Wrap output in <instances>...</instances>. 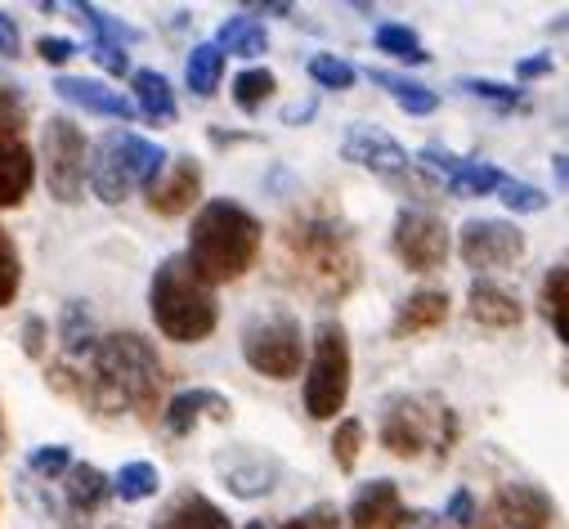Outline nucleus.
Returning <instances> with one entry per match:
<instances>
[{
  "instance_id": "nucleus-31",
  "label": "nucleus",
  "mask_w": 569,
  "mask_h": 529,
  "mask_svg": "<svg viewBox=\"0 0 569 529\" xmlns=\"http://www.w3.org/2000/svg\"><path fill=\"white\" fill-rule=\"evenodd\" d=\"M377 50H386V54L399 59V63H431V54L421 50L417 32L403 28V23H386V28H377Z\"/></svg>"
},
{
  "instance_id": "nucleus-20",
  "label": "nucleus",
  "mask_w": 569,
  "mask_h": 529,
  "mask_svg": "<svg viewBox=\"0 0 569 529\" xmlns=\"http://www.w3.org/2000/svg\"><path fill=\"white\" fill-rule=\"evenodd\" d=\"M445 319H449V297L436 292V288H421V292H412V297L399 301V310L390 319V337L403 341V337H417V332H431Z\"/></svg>"
},
{
  "instance_id": "nucleus-19",
  "label": "nucleus",
  "mask_w": 569,
  "mask_h": 529,
  "mask_svg": "<svg viewBox=\"0 0 569 529\" xmlns=\"http://www.w3.org/2000/svg\"><path fill=\"white\" fill-rule=\"evenodd\" d=\"M54 90H59V99L72 103V108H86V112H99V117H117V121H130V117H134V108H130L126 94H117L112 86L90 81V77H59Z\"/></svg>"
},
{
  "instance_id": "nucleus-41",
  "label": "nucleus",
  "mask_w": 569,
  "mask_h": 529,
  "mask_svg": "<svg viewBox=\"0 0 569 529\" xmlns=\"http://www.w3.org/2000/svg\"><path fill=\"white\" fill-rule=\"evenodd\" d=\"M37 54H41L50 68H63V63L77 54V46H72L68 37H41V41H37Z\"/></svg>"
},
{
  "instance_id": "nucleus-11",
  "label": "nucleus",
  "mask_w": 569,
  "mask_h": 529,
  "mask_svg": "<svg viewBox=\"0 0 569 529\" xmlns=\"http://www.w3.org/2000/svg\"><path fill=\"white\" fill-rule=\"evenodd\" d=\"M449 247H453V238H449L445 220H436L431 211H408V207H403V211L395 216L390 251L399 256L403 270H412V275L440 270V264L449 260Z\"/></svg>"
},
{
  "instance_id": "nucleus-47",
  "label": "nucleus",
  "mask_w": 569,
  "mask_h": 529,
  "mask_svg": "<svg viewBox=\"0 0 569 529\" xmlns=\"http://www.w3.org/2000/svg\"><path fill=\"white\" fill-rule=\"evenodd\" d=\"M0 440H6V422H0Z\"/></svg>"
},
{
  "instance_id": "nucleus-2",
  "label": "nucleus",
  "mask_w": 569,
  "mask_h": 529,
  "mask_svg": "<svg viewBox=\"0 0 569 529\" xmlns=\"http://www.w3.org/2000/svg\"><path fill=\"white\" fill-rule=\"evenodd\" d=\"M282 279L315 301H341L359 283V251L350 229L328 211H301L278 229Z\"/></svg>"
},
{
  "instance_id": "nucleus-27",
  "label": "nucleus",
  "mask_w": 569,
  "mask_h": 529,
  "mask_svg": "<svg viewBox=\"0 0 569 529\" xmlns=\"http://www.w3.org/2000/svg\"><path fill=\"white\" fill-rule=\"evenodd\" d=\"M372 81L403 108V112H417V117H426V112H436L440 108V99L431 94V90H421L417 81H408V77H399V72H386V68H372Z\"/></svg>"
},
{
  "instance_id": "nucleus-44",
  "label": "nucleus",
  "mask_w": 569,
  "mask_h": 529,
  "mask_svg": "<svg viewBox=\"0 0 569 529\" xmlns=\"http://www.w3.org/2000/svg\"><path fill=\"white\" fill-rule=\"evenodd\" d=\"M0 54H19V23H14V14H6L0 10Z\"/></svg>"
},
{
  "instance_id": "nucleus-6",
  "label": "nucleus",
  "mask_w": 569,
  "mask_h": 529,
  "mask_svg": "<svg viewBox=\"0 0 569 529\" xmlns=\"http://www.w3.org/2000/svg\"><path fill=\"white\" fill-rule=\"evenodd\" d=\"M167 149H158L153 140L144 136H130V130H121V136H108L94 167H90V189L99 193V202L117 207L130 198V189H149L158 180V171L167 167Z\"/></svg>"
},
{
  "instance_id": "nucleus-40",
  "label": "nucleus",
  "mask_w": 569,
  "mask_h": 529,
  "mask_svg": "<svg viewBox=\"0 0 569 529\" xmlns=\"http://www.w3.org/2000/svg\"><path fill=\"white\" fill-rule=\"evenodd\" d=\"M90 59H94L103 72H112V77L130 72V59H126V50H121V46H103V41H94V46H90Z\"/></svg>"
},
{
  "instance_id": "nucleus-15",
  "label": "nucleus",
  "mask_w": 569,
  "mask_h": 529,
  "mask_svg": "<svg viewBox=\"0 0 569 529\" xmlns=\"http://www.w3.org/2000/svg\"><path fill=\"white\" fill-rule=\"evenodd\" d=\"M153 216H184L202 193V167L193 158H176L158 171V180L144 189Z\"/></svg>"
},
{
  "instance_id": "nucleus-22",
  "label": "nucleus",
  "mask_w": 569,
  "mask_h": 529,
  "mask_svg": "<svg viewBox=\"0 0 569 529\" xmlns=\"http://www.w3.org/2000/svg\"><path fill=\"white\" fill-rule=\"evenodd\" d=\"M467 315L480 323V328H520V301L489 283V279H476L471 292H467Z\"/></svg>"
},
{
  "instance_id": "nucleus-10",
  "label": "nucleus",
  "mask_w": 569,
  "mask_h": 529,
  "mask_svg": "<svg viewBox=\"0 0 569 529\" xmlns=\"http://www.w3.org/2000/svg\"><path fill=\"white\" fill-rule=\"evenodd\" d=\"M46 184L59 202H81L86 198V136L72 117H50L46 126Z\"/></svg>"
},
{
  "instance_id": "nucleus-24",
  "label": "nucleus",
  "mask_w": 569,
  "mask_h": 529,
  "mask_svg": "<svg viewBox=\"0 0 569 529\" xmlns=\"http://www.w3.org/2000/svg\"><path fill=\"white\" fill-rule=\"evenodd\" d=\"M63 476H68L63 485H68V507L72 511H99L108 502V493H112V480L90 462H72Z\"/></svg>"
},
{
  "instance_id": "nucleus-45",
  "label": "nucleus",
  "mask_w": 569,
  "mask_h": 529,
  "mask_svg": "<svg viewBox=\"0 0 569 529\" xmlns=\"http://www.w3.org/2000/svg\"><path fill=\"white\" fill-rule=\"evenodd\" d=\"M542 72H551V59H525V63L516 68V77H520V81H529V77H542Z\"/></svg>"
},
{
  "instance_id": "nucleus-21",
  "label": "nucleus",
  "mask_w": 569,
  "mask_h": 529,
  "mask_svg": "<svg viewBox=\"0 0 569 529\" xmlns=\"http://www.w3.org/2000/svg\"><path fill=\"white\" fill-rule=\"evenodd\" d=\"M153 529H233V525H229V516L207 493L184 489V493H176L162 507V516L153 520Z\"/></svg>"
},
{
  "instance_id": "nucleus-29",
  "label": "nucleus",
  "mask_w": 569,
  "mask_h": 529,
  "mask_svg": "<svg viewBox=\"0 0 569 529\" xmlns=\"http://www.w3.org/2000/svg\"><path fill=\"white\" fill-rule=\"evenodd\" d=\"M158 485H162V476H158L153 462H126V467L117 471V480H112V493H117L121 502H144V498L158 493Z\"/></svg>"
},
{
  "instance_id": "nucleus-8",
  "label": "nucleus",
  "mask_w": 569,
  "mask_h": 529,
  "mask_svg": "<svg viewBox=\"0 0 569 529\" xmlns=\"http://www.w3.org/2000/svg\"><path fill=\"white\" fill-rule=\"evenodd\" d=\"M341 153H346V162L381 176L386 184H395V189H403L412 198H436V180L399 149L395 136H386V130H377V126H350Z\"/></svg>"
},
{
  "instance_id": "nucleus-18",
  "label": "nucleus",
  "mask_w": 569,
  "mask_h": 529,
  "mask_svg": "<svg viewBox=\"0 0 569 529\" xmlns=\"http://www.w3.org/2000/svg\"><path fill=\"white\" fill-rule=\"evenodd\" d=\"M233 418V405L224 400L220 390H180L176 400L162 409V422L171 436H193L202 422H229Z\"/></svg>"
},
{
  "instance_id": "nucleus-28",
  "label": "nucleus",
  "mask_w": 569,
  "mask_h": 529,
  "mask_svg": "<svg viewBox=\"0 0 569 529\" xmlns=\"http://www.w3.org/2000/svg\"><path fill=\"white\" fill-rule=\"evenodd\" d=\"M565 288H569V270L565 264H551V270L542 275V288H538V310L551 323L556 341H565Z\"/></svg>"
},
{
  "instance_id": "nucleus-48",
  "label": "nucleus",
  "mask_w": 569,
  "mask_h": 529,
  "mask_svg": "<svg viewBox=\"0 0 569 529\" xmlns=\"http://www.w3.org/2000/svg\"><path fill=\"white\" fill-rule=\"evenodd\" d=\"M247 529H264V525H247Z\"/></svg>"
},
{
  "instance_id": "nucleus-7",
  "label": "nucleus",
  "mask_w": 569,
  "mask_h": 529,
  "mask_svg": "<svg viewBox=\"0 0 569 529\" xmlns=\"http://www.w3.org/2000/svg\"><path fill=\"white\" fill-rule=\"evenodd\" d=\"M350 400V341L341 323H323L315 332L310 350V372H306V409L310 418L328 422L346 409Z\"/></svg>"
},
{
  "instance_id": "nucleus-38",
  "label": "nucleus",
  "mask_w": 569,
  "mask_h": 529,
  "mask_svg": "<svg viewBox=\"0 0 569 529\" xmlns=\"http://www.w3.org/2000/svg\"><path fill=\"white\" fill-rule=\"evenodd\" d=\"M68 467H72V458H68L63 445H50V449H37V453H32V471H37V476H63Z\"/></svg>"
},
{
  "instance_id": "nucleus-34",
  "label": "nucleus",
  "mask_w": 569,
  "mask_h": 529,
  "mask_svg": "<svg viewBox=\"0 0 569 529\" xmlns=\"http://www.w3.org/2000/svg\"><path fill=\"white\" fill-rule=\"evenodd\" d=\"M498 198H502L511 211H520V216L547 211V202H551L542 189H533V184H525V180H502V184H498Z\"/></svg>"
},
{
  "instance_id": "nucleus-46",
  "label": "nucleus",
  "mask_w": 569,
  "mask_h": 529,
  "mask_svg": "<svg viewBox=\"0 0 569 529\" xmlns=\"http://www.w3.org/2000/svg\"><path fill=\"white\" fill-rule=\"evenodd\" d=\"M251 14H292V6H247Z\"/></svg>"
},
{
  "instance_id": "nucleus-26",
  "label": "nucleus",
  "mask_w": 569,
  "mask_h": 529,
  "mask_svg": "<svg viewBox=\"0 0 569 529\" xmlns=\"http://www.w3.org/2000/svg\"><path fill=\"white\" fill-rule=\"evenodd\" d=\"M184 77H189V90H193L198 99H211V94L220 90V77H224V54L216 50V41L193 46V54H189V63H184Z\"/></svg>"
},
{
  "instance_id": "nucleus-9",
  "label": "nucleus",
  "mask_w": 569,
  "mask_h": 529,
  "mask_svg": "<svg viewBox=\"0 0 569 529\" xmlns=\"http://www.w3.org/2000/svg\"><path fill=\"white\" fill-rule=\"evenodd\" d=\"M301 355H306V337H301V323L278 310V315H260L242 328V359L269 377V381H288L301 372Z\"/></svg>"
},
{
  "instance_id": "nucleus-16",
  "label": "nucleus",
  "mask_w": 569,
  "mask_h": 529,
  "mask_svg": "<svg viewBox=\"0 0 569 529\" xmlns=\"http://www.w3.org/2000/svg\"><path fill=\"white\" fill-rule=\"evenodd\" d=\"M37 180V158L14 126H0V211L23 207Z\"/></svg>"
},
{
  "instance_id": "nucleus-43",
  "label": "nucleus",
  "mask_w": 569,
  "mask_h": 529,
  "mask_svg": "<svg viewBox=\"0 0 569 529\" xmlns=\"http://www.w3.org/2000/svg\"><path fill=\"white\" fill-rule=\"evenodd\" d=\"M41 337H46V319H37V315H32V319L23 323V350H28L32 359H41V355H46V341H41Z\"/></svg>"
},
{
  "instance_id": "nucleus-32",
  "label": "nucleus",
  "mask_w": 569,
  "mask_h": 529,
  "mask_svg": "<svg viewBox=\"0 0 569 529\" xmlns=\"http://www.w3.org/2000/svg\"><path fill=\"white\" fill-rule=\"evenodd\" d=\"M19 288H23V260H19L14 238L6 233V224H0V310L14 306Z\"/></svg>"
},
{
  "instance_id": "nucleus-39",
  "label": "nucleus",
  "mask_w": 569,
  "mask_h": 529,
  "mask_svg": "<svg viewBox=\"0 0 569 529\" xmlns=\"http://www.w3.org/2000/svg\"><path fill=\"white\" fill-rule=\"evenodd\" d=\"M288 529H341V516H337V507L319 502V507H310L306 516L288 520Z\"/></svg>"
},
{
  "instance_id": "nucleus-33",
  "label": "nucleus",
  "mask_w": 569,
  "mask_h": 529,
  "mask_svg": "<svg viewBox=\"0 0 569 529\" xmlns=\"http://www.w3.org/2000/svg\"><path fill=\"white\" fill-rule=\"evenodd\" d=\"M359 453H363V422L346 418L337 427V436H332V458H337L341 471H355L359 467Z\"/></svg>"
},
{
  "instance_id": "nucleus-4",
  "label": "nucleus",
  "mask_w": 569,
  "mask_h": 529,
  "mask_svg": "<svg viewBox=\"0 0 569 529\" xmlns=\"http://www.w3.org/2000/svg\"><path fill=\"white\" fill-rule=\"evenodd\" d=\"M149 310L162 337L180 341V346H198L216 332L220 323V306L216 292L193 275V264L184 256H167L158 264V275L149 283Z\"/></svg>"
},
{
  "instance_id": "nucleus-3",
  "label": "nucleus",
  "mask_w": 569,
  "mask_h": 529,
  "mask_svg": "<svg viewBox=\"0 0 569 529\" xmlns=\"http://www.w3.org/2000/svg\"><path fill=\"white\" fill-rule=\"evenodd\" d=\"M260 242H264L260 220L247 207H238L229 198H216L193 216L184 260L193 264V275L207 288H216V283H233L251 270L256 256H260Z\"/></svg>"
},
{
  "instance_id": "nucleus-5",
  "label": "nucleus",
  "mask_w": 569,
  "mask_h": 529,
  "mask_svg": "<svg viewBox=\"0 0 569 529\" xmlns=\"http://www.w3.org/2000/svg\"><path fill=\"white\" fill-rule=\"evenodd\" d=\"M458 440V418L445 400L436 395H403V400H390L381 413V445L395 458H449Z\"/></svg>"
},
{
  "instance_id": "nucleus-36",
  "label": "nucleus",
  "mask_w": 569,
  "mask_h": 529,
  "mask_svg": "<svg viewBox=\"0 0 569 529\" xmlns=\"http://www.w3.org/2000/svg\"><path fill=\"white\" fill-rule=\"evenodd\" d=\"M28 108H32V103H28V94L19 90V81H10L6 72H0V126H14V130H19V126L28 121Z\"/></svg>"
},
{
  "instance_id": "nucleus-42",
  "label": "nucleus",
  "mask_w": 569,
  "mask_h": 529,
  "mask_svg": "<svg viewBox=\"0 0 569 529\" xmlns=\"http://www.w3.org/2000/svg\"><path fill=\"white\" fill-rule=\"evenodd\" d=\"M445 516H449V525H453V529H471V520H476V502H471V493H467V489H458Z\"/></svg>"
},
{
  "instance_id": "nucleus-30",
  "label": "nucleus",
  "mask_w": 569,
  "mask_h": 529,
  "mask_svg": "<svg viewBox=\"0 0 569 529\" xmlns=\"http://www.w3.org/2000/svg\"><path fill=\"white\" fill-rule=\"evenodd\" d=\"M273 72L269 68H247V72H238L233 77V103L242 108V112H260L264 108V99H273Z\"/></svg>"
},
{
  "instance_id": "nucleus-37",
  "label": "nucleus",
  "mask_w": 569,
  "mask_h": 529,
  "mask_svg": "<svg viewBox=\"0 0 569 529\" xmlns=\"http://www.w3.org/2000/svg\"><path fill=\"white\" fill-rule=\"evenodd\" d=\"M476 99H489V103H498V108H520L525 103V90L520 86H502V81H462Z\"/></svg>"
},
{
  "instance_id": "nucleus-1",
  "label": "nucleus",
  "mask_w": 569,
  "mask_h": 529,
  "mask_svg": "<svg viewBox=\"0 0 569 529\" xmlns=\"http://www.w3.org/2000/svg\"><path fill=\"white\" fill-rule=\"evenodd\" d=\"M50 381L99 418L149 422L162 400V359L139 332H103L77 359H59Z\"/></svg>"
},
{
  "instance_id": "nucleus-17",
  "label": "nucleus",
  "mask_w": 569,
  "mask_h": 529,
  "mask_svg": "<svg viewBox=\"0 0 569 529\" xmlns=\"http://www.w3.org/2000/svg\"><path fill=\"white\" fill-rule=\"evenodd\" d=\"M350 529H408V511L399 502L395 480H372L355 493L350 511H346Z\"/></svg>"
},
{
  "instance_id": "nucleus-23",
  "label": "nucleus",
  "mask_w": 569,
  "mask_h": 529,
  "mask_svg": "<svg viewBox=\"0 0 569 529\" xmlns=\"http://www.w3.org/2000/svg\"><path fill=\"white\" fill-rule=\"evenodd\" d=\"M130 90H134V112H144L153 126H171L176 121V94H171V81L153 68H134L130 72Z\"/></svg>"
},
{
  "instance_id": "nucleus-12",
  "label": "nucleus",
  "mask_w": 569,
  "mask_h": 529,
  "mask_svg": "<svg viewBox=\"0 0 569 529\" xmlns=\"http://www.w3.org/2000/svg\"><path fill=\"white\" fill-rule=\"evenodd\" d=\"M556 516L538 485H502L471 520V529H547Z\"/></svg>"
},
{
  "instance_id": "nucleus-35",
  "label": "nucleus",
  "mask_w": 569,
  "mask_h": 529,
  "mask_svg": "<svg viewBox=\"0 0 569 529\" xmlns=\"http://www.w3.org/2000/svg\"><path fill=\"white\" fill-rule=\"evenodd\" d=\"M310 77L319 86H328V90H350L355 86V68L346 59H337V54H315L310 59Z\"/></svg>"
},
{
  "instance_id": "nucleus-25",
  "label": "nucleus",
  "mask_w": 569,
  "mask_h": 529,
  "mask_svg": "<svg viewBox=\"0 0 569 529\" xmlns=\"http://www.w3.org/2000/svg\"><path fill=\"white\" fill-rule=\"evenodd\" d=\"M216 50L224 54H242V59H256V54H264L269 50V37H264V28L251 19V14H238V19H224L220 23V41H216Z\"/></svg>"
},
{
  "instance_id": "nucleus-13",
  "label": "nucleus",
  "mask_w": 569,
  "mask_h": 529,
  "mask_svg": "<svg viewBox=\"0 0 569 529\" xmlns=\"http://www.w3.org/2000/svg\"><path fill=\"white\" fill-rule=\"evenodd\" d=\"M458 251L471 270H507L525 256V233L507 220H467Z\"/></svg>"
},
{
  "instance_id": "nucleus-14",
  "label": "nucleus",
  "mask_w": 569,
  "mask_h": 529,
  "mask_svg": "<svg viewBox=\"0 0 569 529\" xmlns=\"http://www.w3.org/2000/svg\"><path fill=\"white\" fill-rule=\"evenodd\" d=\"M426 176H440L445 184H449V193L453 198H485V193H498V184L507 180L498 167H489V162H467V158H458V153H449V149H421L417 158H412Z\"/></svg>"
}]
</instances>
